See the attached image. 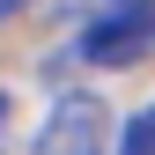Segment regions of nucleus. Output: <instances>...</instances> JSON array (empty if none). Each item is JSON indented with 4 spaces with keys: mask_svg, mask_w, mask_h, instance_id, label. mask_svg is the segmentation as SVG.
Returning <instances> with one entry per match:
<instances>
[{
    "mask_svg": "<svg viewBox=\"0 0 155 155\" xmlns=\"http://www.w3.org/2000/svg\"><path fill=\"white\" fill-rule=\"evenodd\" d=\"M74 52H81L89 67H133L155 52V0H111L96 22L74 37Z\"/></svg>",
    "mask_w": 155,
    "mask_h": 155,
    "instance_id": "1",
    "label": "nucleus"
},
{
    "mask_svg": "<svg viewBox=\"0 0 155 155\" xmlns=\"http://www.w3.org/2000/svg\"><path fill=\"white\" fill-rule=\"evenodd\" d=\"M37 155H104V104L89 89H74L52 104L45 133H37Z\"/></svg>",
    "mask_w": 155,
    "mask_h": 155,
    "instance_id": "2",
    "label": "nucleus"
},
{
    "mask_svg": "<svg viewBox=\"0 0 155 155\" xmlns=\"http://www.w3.org/2000/svg\"><path fill=\"white\" fill-rule=\"evenodd\" d=\"M118 155H155V104L126 118V133H118Z\"/></svg>",
    "mask_w": 155,
    "mask_h": 155,
    "instance_id": "3",
    "label": "nucleus"
},
{
    "mask_svg": "<svg viewBox=\"0 0 155 155\" xmlns=\"http://www.w3.org/2000/svg\"><path fill=\"white\" fill-rule=\"evenodd\" d=\"M30 8V0H0V22H15V15H22Z\"/></svg>",
    "mask_w": 155,
    "mask_h": 155,
    "instance_id": "4",
    "label": "nucleus"
}]
</instances>
